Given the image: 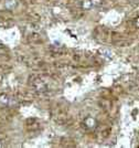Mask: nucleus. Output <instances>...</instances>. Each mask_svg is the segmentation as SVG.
I'll return each mask as SVG.
<instances>
[{"label": "nucleus", "instance_id": "7ed1b4c3", "mask_svg": "<svg viewBox=\"0 0 139 148\" xmlns=\"http://www.w3.org/2000/svg\"><path fill=\"white\" fill-rule=\"evenodd\" d=\"M11 102L12 99L9 95H7V94H1L0 95V105H2V106H10Z\"/></svg>", "mask_w": 139, "mask_h": 148}, {"label": "nucleus", "instance_id": "20e7f679", "mask_svg": "<svg viewBox=\"0 0 139 148\" xmlns=\"http://www.w3.org/2000/svg\"><path fill=\"white\" fill-rule=\"evenodd\" d=\"M92 6H93V5H92L91 0H84V2H83V8H85V9H90Z\"/></svg>", "mask_w": 139, "mask_h": 148}, {"label": "nucleus", "instance_id": "39448f33", "mask_svg": "<svg viewBox=\"0 0 139 148\" xmlns=\"http://www.w3.org/2000/svg\"><path fill=\"white\" fill-rule=\"evenodd\" d=\"M1 52H2V48H1V47H0V53H1Z\"/></svg>", "mask_w": 139, "mask_h": 148}, {"label": "nucleus", "instance_id": "f03ea898", "mask_svg": "<svg viewBox=\"0 0 139 148\" xmlns=\"http://www.w3.org/2000/svg\"><path fill=\"white\" fill-rule=\"evenodd\" d=\"M96 124H97L96 119L91 117V116H88V117H86L84 119V125L86 126V128H88V130L95 128V127H96Z\"/></svg>", "mask_w": 139, "mask_h": 148}, {"label": "nucleus", "instance_id": "f257e3e1", "mask_svg": "<svg viewBox=\"0 0 139 148\" xmlns=\"http://www.w3.org/2000/svg\"><path fill=\"white\" fill-rule=\"evenodd\" d=\"M33 85H34L36 91L40 93L47 92V90H48V85H47L41 79H36V80L34 81V83H33Z\"/></svg>", "mask_w": 139, "mask_h": 148}, {"label": "nucleus", "instance_id": "423d86ee", "mask_svg": "<svg viewBox=\"0 0 139 148\" xmlns=\"http://www.w3.org/2000/svg\"><path fill=\"white\" fill-rule=\"evenodd\" d=\"M0 147H2V143L0 142Z\"/></svg>", "mask_w": 139, "mask_h": 148}]
</instances>
